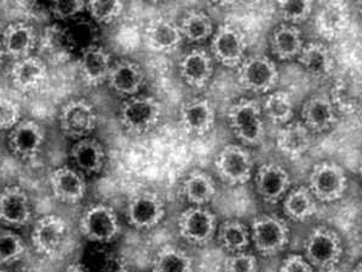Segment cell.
I'll use <instances>...</instances> for the list:
<instances>
[{"instance_id":"cell-9","label":"cell","mask_w":362,"mask_h":272,"mask_svg":"<svg viewBox=\"0 0 362 272\" xmlns=\"http://www.w3.org/2000/svg\"><path fill=\"white\" fill-rule=\"evenodd\" d=\"M247 49L246 37L235 25H219L212 37L211 56L224 67L238 68L244 61Z\"/></svg>"},{"instance_id":"cell-13","label":"cell","mask_w":362,"mask_h":272,"mask_svg":"<svg viewBox=\"0 0 362 272\" xmlns=\"http://www.w3.org/2000/svg\"><path fill=\"white\" fill-rule=\"evenodd\" d=\"M67 235L68 225L64 218L49 214L35 223L32 231V242L39 254L55 256L64 248Z\"/></svg>"},{"instance_id":"cell-32","label":"cell","mask_w":362,"mask_h":272,"mask_svg":"<svg viewBox=\"0 0 362 272\" xmlns=\"http://www.w3.org/2000/svg\"><path fill=\"white\" fill-rule=\"evenodd\" d=\"M182 194L192 206L207 205L216 195L215 182L205 172L195 170L183 180Z\"/></svg>"},{"instance_id":"cell-25","label":"cell","mask_w":362,"mask_h":272,"mask_svg":"<svg viewBox=\"0 0 362 272\" xmlns=\"http://www.w3.org/2000/svg\"><path fill=\"white\" fill-rule=\"evenodd\" d=\"M71 158L76 170L81 173L97 175L105 167V148L101 143L91 137L76 141L71 149Z\"/></svg>"},{"instance_id":"cell-46","label":"cell","mask_w":362,"mask_h":272,"mask_svg":"<svg viewBox=\"0 0 362 272\" xmlns=\"http://www.w3.org/2000/svg\"><path fill=\"white\" fill-rule=\"evenodd\" d=\"M98 272H129V266L127 260L122 256L110 254L102 261Z\"/></svg>"},{"instance_id":"cell-35","label":"cell","mask_w":362,"mask_h":272,"mask_svg":"<svg viewBox=\"0 0 362 272\" xmlns=\"http://www.w3.org/2000/svg\"><path fill=\"white\" fill-rule=\"evenodd\" d=\"M192 256L181 248L165 246L156 252L153 272H193Z\"/></svg>"},{"instance_id":"cell-4","label":"cell","mask_w":362,"mask_h":272,"mask_svg":"<svg viewBox=\"0 0 362 272\" xmlns=\"http://www.w3.org/2000/svg\"><path fill=\"white\" fill-rule=\"evenodd\" d=\"M348 187L346 171L338 163L324 161L316 163L309 175V191L316 201L334 202L343 197Z\"/></svg>"},{"instance_id":"cell-5","label":"cell","mask_w":362,"mask_h":272,"mask_svg":"<svg viewBox=\"0 0 362 272\" xmlns=\"http://www.w3.org/2000/svg\"><path fill=\"white\" fill-rule=\"evenodd\" d=\"M305 259L312 266L322 268H334L343 256V244L336 231L319 226L308 235L304 244Z\"/></svg>"},{"instance_id":"cell-22","label":"cell","mask_w":362,"mask_h":272,"mask_svg":"<svg viewBox=\"0 0 362 272\" xmlns=\"http://www.w3.org/2000/svg\"><path fill=\"white\" fill-rule=\"evenodd\" d=\"M47 64L34 54L15 61L10 71L11 83L20 93H32L38 90L47 81Z\"/></svg>"},{"instance_id":"cell-36","label":"cell","mask_w":362,"mask_h":272,"mask_svg":"<svg viewBox=\"0 0 362 272\" xmlns=\"http://www.w3.org/2000/svg\"><path fill=\"white\" fill-rule=\"evenodd\" d=\"M180 30L183 39L190 42H204L214 34V22L202 10H192L183 17Z\"/></svg>"},{"instance_id":"cell-37","label":"cell","mask_w":362,"mask_h":272,"mask_svg":"<svg viewBox=\"0 0 362 272\" xmlns=\"http://www.w3.org/2000/svg\"><path fill=\"white\" fill-rule=\"evenodd\" d=\"M263 112L274 124L286 125L292 122V117L295 115V105L290 93L274 91L267 96Z\"/></svg>"},{"instance_id":"cell-11","label":"cell","mask_w":362,"mask_h":272,"mask_svg":"<svg viewBox=\"0 0 362 272\" xmlns=\"http://www.w3.org/2000/svg\"><path fill=\"white\" fill-rule=\"evenodd\" d=\"M215 214L205 206H192L178 219V232L187 242L204 246L214 239L217 229Z\"/></svg>"},{"instance_id":"cell-1","label":"cell","mask_w":362,"mask_h":272,"mask_svg":"<svg viewBox=\"0 0 362 272\" xmlns=\"http://www.w3.org/2000/svg\"><path fill=\"white\" fill-rule=\"evenodd\" d=\"M164 108L152 96L129 97L119 109V122L130 134H144L154 130L163 119Z\"/></svg>"},{"instance_id":"cell-44","label":"cell","mask_w":362,"mask_h":272,"mask_svg":"<svg viewBox=\"0 0 362 272\" xmlns=\"http://www.w3.org/2000/svg\"><path fill=\"white\" fill-rule=\"evenodd\" d=\"M85 8H86V3L78 1V0H64V1H55L50 4L51 13L61 21L74 18L76 15L83 13Z\"/></svg>"},{"instance_id":"cell-3","label":"cell","mask_w":362,"mask_h":272,"mask_svg":"<svg viewBox=\"0 0 362 272\" xmlns=\"http://www.w3.org/2000/svg\"><path fill=\"white\" fill-rule=\"evenodd\" d=\"M250 234L255 247L264 256H276L290 242V227L287 223L273 214H262L255 218Z\"/></svg>"},{"instance_id":"cell-40","label":"cell","mask_w":362,"mask_h":272,"mask_svg":"<svg viewBox=\"0 0 362 272\" xmlns=\"http://www.w3.org/2000/svg\"><path fill=\"white\" fill-rule=\"evenodd\" d=\"M93 20L101 25H110L115 21L124 10L122 1H90L86 3V8Z\"/></svg>"},{"instance_id":"cell-49","label":"cell","mask_w":362,"mask_h":272,"mask_svg":"<svg viewBox=\"0 0 362 272\" xmlns=\"http://www.w3.org/2000/svg\"><path fill=\"white\" fill-rule=\"evenodd\" d=\"M319 272H341V270H338L336 266L334 268H322V270H320Z\"/></svg>"},{"instance_id":"cell-23","label":"cell","mask_w":362,"mask_h":272,"mask_svg":"<svg viewBox=\"0 0 362 272\" xmlns=\"http://www.w3.org/2000/svg\"><path fill=\"white\" fill-rule=\"evenodd\" d=\"M337 122V109L329 98L313 96L302 108V124L312 134H324Z\"/></svg>"},{"instance_id":"cell-33","label":"cell","mask_w":362,"mask_h":272,"mask_svg":"<svg viewBox=\"0 0 362 272\" xmlns=\"http://www.w3.org/2000/svg\"><path fill=\"white\" fill-rule=\"evenodd\" d=\"M284 211L287 217L295 222H305L317 212V203L309 189L297 187L285 195Z\"/></svg>"},{"instance_id":"cell-2","label":"cell","mask_w":362,"mask_h":272,"mask_svg":"<svg viewBox=\"0 0 362 272\" xmlns=\"http://www.w3.org/2000/svg\"><path fill=\"white\" fill-rule=\"evenodd\" d=\"M227 117L233 134L245 146L257 147L264 141V122L256 102L246 98L234 102L228 108Z\"/></svg>"},{"instance_id":"cell-12","label":"cell","mask_w":362,"mask_h":272,"mask_svg":"<svg viewBox=\"0 0 362 272\" xmlns=\"http://www.w3.org/2000/svg\"><path fill=\"white\" fill-rule=\"evenodd\" d=\"M127 220L131 225L147 230L159 225L165 217V203L158 194L141 191L131 197L127 202Z\"/></svg>"},{"instance_id":"cell-43","label":"cell","mask_w":362,"mask_h":272,"mask_svg":"<svg viewBox=\"0 0 362 272\" xmlns=\"http://www.w3.org/2000/svg\"><path fill=\"white\" fill-rule=\"evenodd\" d=\"M224 271L258 272L257 258L247 252L230 254L224 263Z\"/></svg>"},{"instance_id":"cell-31","label":"cell","mask_w":362,"mask_h":272,"mask_svg":"<svg viewBox=\"0 0 362 272\" xmlns=\"http://www.w3.org/2000/svg\"><path fill=\"white\" fill-rule=\"evenodd\" d=\"M331 102L343 113H356L361 105V85L358 76L346 74L337 79L331 91Z\"/></svg>"},{"instance_id":"cell-20","label":"cell","mask_w":362,"mask_h":272,"mask_svg":"<svg viewBox=\"0 0 362 272\" xmlns=\"http://www.w3.org/2000/svg\"><path fill=\"white\" fill-rule=\"evenodd\" d=\"M107 83L114 93L118 95L136 96L144 86V71L139 63L131 59H120L112 64Z\"/></svg>"},{"instance_id":"cell-6","label":"cell","mask_w":362,"mask_h":272,"mask_svg":"<svg viewBox=\"0 0 362 272\" xmlns=\"http://www.w3.org/2000/svg\"><path fill=\"white\" fill-rule=\"evenodd\" d=\"M79 229L85 239L91 242L107 243L120 234V223L110 206L95 203L81 215Z\"/></svg>"},{"instance_id":"cell-42","label":"cell","mask_w":362,"mask_h":272,"mask_svg":"<svg viewBox=\"0 0 362 272\" xmlns=\"http://www.w3.org/2000/svg\"><path fill=\"white\" fill-rule=\"evenodd\" d=\"M21 120L20 105L8 97H0V130L10 131Z\"/></svg>"},{"instance_id":"cell-45","label":"cell","mask_w":362,"mask_h":272,"mask_svg":"<svg viewBox=\"0 0 362 272\" xmlns=\"http://www.w3.org/2000/svg\"><path fill=\"white\" fill-rule=\"evenodd\" d=\"M280 272H314V270L304 256L292 254L282 261Z\"/></svg>"},{"instance_id":"cell-38","label":"cell","mask_w":362,"mask_h":272,"mask_svg":"<svg viewBox=\"0 0 362 272\" xmlns=\"http://www.w3.org/2000/svg\"><path fill=\"white\" fill-rule=\"evenodd\" d=\"M27 246L13 230H0V265L15 264L25 256Z\"/></svg>"},{"instance_id":"cell-26","label":"cell","mask_w":362,"mask_h":272,"mask_svg":"<svg viewBox=\"0 0 362 272\" xmlns=\"http://www.w3.org/2000/svg\"><path fill=\"white\" fill-rule=\"evenodd\" d=\"M112 64L110 54L102 47L93 45L81 51V76L90 86H98L107 81Z\"/></svg>"},{"instance_id":"cell-34","label":"cell","mask_w":362,"mask_h":272,"mask_svg":"<svg viewBox=\"0 0 362 272\" xmlns=\"http://www.w3.org/2000/svg\"><path fill=\"white\" fill-rule=\"evenodd\" d=\"M219 246L230 254L245 252L249 247L251 234L249 227L240 220H227L219 225L217 230Z\"/></svg>"},{"instance_id":"cell-7","label":"cell","mask_w":362,"mask_h":272,"mask_svg":"<svg viewBox=\"0 0 362 272\" xmlns=\"http://www.w3.org/2000/svg\"><path fill=\"white\" fill-rule=\"evenodd\" d=\"M238 79L247 91L268 93L279 81L278 68L275 63L263 54L245 57L238 67Z\"/></svg>"},{"instance_id":"cell-30","label":"cell","mask_w":362,"mask_h":272,"mask_svg":"<svg viewBox=\"0 0 362 272\" xmlns=\"http://www.w3.org/2000/svg\"><path fill=\"white\" fill-rule=\"evenodd\" d=\"M270 44L279 59L291 61L297 59L303 49V35L297 25L284 23L274 30Z\"/></svg>"},{"instance_id":"cell-47","label":"cell","mask_w":362,"mask_h":272,"mask_svg":"<svg viewBox=\"0 0 362 272\" xmlns=\"http://www.w3.org/2000/svg\"><path fill=\"white\" fill-rule=\"evenodd\" d=\"M64 272H89V270L83 264H72L67 266Z\"/></svg>"},{"instance_id":"cell-24","label":"cell","mask_w":362,"mask_h":272,"mask_svg":"<svg viewBox=\"0 0 362 272\" xmlns=\"http://www.w3.org/2000/svg\"><path fill=\"white\" fill-rule=\"evenodd\" d=\"M146 40L153 51L169 54L181 45L183 37L177 23L168 18H156L148 25Z\"/></svg>"},{"instance_id":"cell-48","label":"cell","mask_w":362,"mask_h":272,"mask_svg":"<svg viewBox=\"0 0 362 272\" xmlns=\"http://www.w3.org/2000/svg\"><path fill=\"white\" fill-rule=\"evenodd\" d=\"M5 52L4 49H3V45H1V42H0V67H1V64L4 62Z\"/></svg>"},{"instance_id":"cell-50","label":"cell","mask_w":362,"mask_h":272,"mask_svg":"<svg viewBox=\"0 0 362 272\" xmlns=\"http://www.w3.org/2000/svg\"><path fill=\"white\" fill-rule=\"evenodd\" d=\"M361 263H358V264H356V266H355V268H353V271L351 272H361Z\"/></svg>"},{"instance_id":"cell-41","label":"cell","mask_w":362,"mask_h":272,"mask_svg":"<svg viewBox=\"0 0 362 272\" xmlns=\"http://www.w3.org/2000/svg\"><path fill=\"white\" fill-rule=\"evenodd\" d=\"M279 13L288 25H297L305 21L312 15L313 4L310 1H280Z\"/></svg>"},{"instance_id":"cell-27","label":"cell","mask_w":362,"mask_h":272,"mask_svg":"<svg viewBox=\"0 0 362 272\" xmlns=\"http://www.w3.org/2000/svg\"><path fill=\"white\" fill-rule=\"evenodd\" d=\"M312 144V132L298 122L284 125L276 138L279 150L288 159L297 160L309 150Z\"/></svg>"},{"instance_id":"cell-39","label":"cell","mask_w":362,"mask_h":272,"mask_svg":"<svg viewBox=\"0 0 362 272\" xmlns=\"http://www.w3.org/2000/svg\"><path fill=\"white\" fill-rule=\"evenodd\" d=\"M64 37L68 44L76 50H85L86 47L96 45L97 32L90 22L76 21L66 28Z\"/></svg>"},{"instance_id":"cell-19","label":"cell","mask_w":362,"mask_h":272,"mask_svg":"<svg viewBox=\"0 0 362 272\" xmlns=\"http://www.w3.org/2000/svg\"><path fill=\"white\" fill-rule=\"evenodd\" d=\"M180 74L190 88H206L214 76V59L210 52L204 49L187 52L180 62Z\"/></svg>"},{"instance_id":"cell-29","label":"cell","mask_w":362,"mask_h":272,"mask_svg":"<svg viewBox=\"0 0 362 272\" xmlns=\"http://www.w3.org/2000/svg\"><path fill=\"white\" fill-rule=\"evenodd\" d=\"M297 61L304 71L317 78L329 76L334 68L332 52L325 44L319 42L304 44Z\"/></svg>"},{"instance_id":"cell-17","label":"cell","mask_w":362,"mask_h":272,"mask_svg":"<svg viewBox=\"0 0 362 272\" xmlns=\"http://www.w3.org/2000/svg\"><path fill=\"white\" fill-rule=\"evenodd\" d=\"M49 185L54 196L64 203H78L86 193V182L83 173L68 166L50 172Z\"/></svg>"},{"instance_id":"cell-28","label":"cell","mask_w":362,"mask_h":272,"mask_svg":"<svg viewBox=\"0 0 362 272\" xmlns=\"http://www.w3.org/2000/svg\"><path fill=\"white\" fill-rule=\"evenodd\" d=\"M350 13L341 1H329L322 5L316 16V28L325 39H336L349 25Z\"/></svg>"},{"instance_id":"cell-15","label":"cell","mask_w":362,"mask_h":272,"mask_svg":"<svg viewBox=\"0 0 362 272\" xmlns=\"http://www.w3.org/2000/svg\"><path fill=\"white\" fill-rule=\"evenodd\" d=\"M32 203L25 189L10 185L0 191V223L10 227H21L30 222Z\"/></svg>"},{"instance_id":"cell-8","label":"cell","mask_w":362,"mask_h":272,"mask_svg":"<svg viewBox=\"0 0 362 272\" xmlns=\"http://www.w3.org/2000/svg\"><path fill=\"white\" fill-rule=\"evenodd\" d=\"M98 115L96 109L85 100H72L59 110L61 130L67 137L76 141L89 137L96 129Z\"/></svg>"},{"instance_id":"cell-18","label":"cell","mask_w":362,"mask_h":272,"mask_svg":"<svg viewBox=\"0 0 362 272\" xmlns=\"http://www.w3.org/2000/svg\"><path fill=\"white\" fill-rule=\"evenodd\" d=\"M180 120L187 134L205 136L215 126V108L206 98H193L182 105Z\"/></svg>"},{"instance_id":"cell-16","label":"cell","mask_w":362,"mask_h":272,"mask_svg":"<svg viewBox=\"0 0 362 272\" xmlns=\"http://www.w3.org/2000/svg\"><path fill=\"white\" fill-rule=\"evenodd\" d=\"M291 188L290 173L278 163L262 165L256 173V189L266 202L276 203L285 197Z\"/></svg>"},{"instance_id":"cell-10","label":"cell","mask_w":362,"mask_h":272,"mask_svg":"<svg viewBox=\"0 0 362 272\" xmlns=\"http://www.w3.org/2000/svg\"><path fill=\"white\" fill-rule=\"evenodd\" d=\"M215 168L224 183L243 185L252 177V158L245 148L229 144L222 148L216 156Z\"/></svg>"},{"instance_id":"cell-21","label":"cell","mask_w":362,"mask_h":272,"mask_svg":"<svg viewBox=\"0 0 362 272\" xmlns=\"http://www.w3.org/2000/svg\"><path fill=\"white\" fill-rule=\"evenodd\" d=\"M0 42L4 49L5 56L18 61L32 56L37 44V34L33 27L28 23L13 22L5 28Z\"/></svg>"},{"instance_id":"cell-14","label":"cell","mask_w":362,"mask_h":272,"mask_svg":"<svg viewBox=\"0 0 362 272\" xmlns=\"http://www.w3.org/2000/svg\"><path fill=\"white\" fill-rule=\"evenodd\" d=\"M45 136L44 126L30 119H22L8 131V148L20 159H34L42 150Z\"/></svg>"}]
</instances>
